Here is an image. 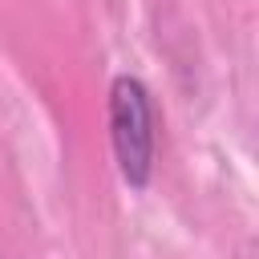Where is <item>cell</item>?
Returning <instances> with one entry per match:
<instances>
[{
  "instance_id": "obj_1",
  "label": "cell",
  "mask_w": 259,
  "mask_h": 259,
  "mask_svg": "<svg viewBox=\"0 0 259 259\" xmlns=\"http://www.w3.org/2000/svg\"><path fill=\"white\" fill-rule=\"evenodd\" d=\"M109 142H113V158L117 170L130 186H146L154 174V150H158V134H154V101L142 77H113L109 85Z\"/></svg>"
}]
</instances>
